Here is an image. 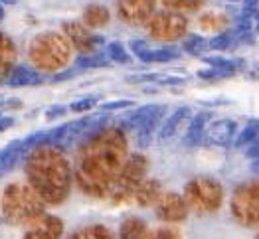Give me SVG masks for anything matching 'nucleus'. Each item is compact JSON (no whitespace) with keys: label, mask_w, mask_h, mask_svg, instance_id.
I'll return each mask as SVG.
<instances>
[{"label":"nucleus","mask_w":259,"mask_h":239,"mask_svg":"<svg viewBox=\"0 0 259 239\" xmlns=\"http://www.w3.org/2000/svg\"><path fill=\"white\" fill-rule=\"evenodd\" d=\"M127 162V136L123 129H103L89 138L77 154V184L91 196L109 194Z\"/></svg>","instance_id":"f257e3e1"},{"label":"nucleus","mask_w":259,"mask_h":239,"mask_svg":"<svg viewBox=\"0 0 259 239\" xmlns=\"http://www.w3.org/2000/svg\"><path fill=\"white\" fill-rule=\"evenodd\" d=\"M26 174L34 192L48 204H62L69 194V162L56 145H40L26 158Z\"/></svg>","instance_id":"f03ea898"},{"label":"nucleus","mask_w":259,"mask_h":239,"mask_svg":"<svg viewBox=\"0 0 259 239\" xmlns=\"http://www.w3.org/2000/svg\"><path fill=\"white\" fill-rule=\"evenodd\" d=\"M0 210L8 223H30L44 214V202L32 186L14 182L2 192Z\"/></svg>","instance_id":"7ed1b4c3"},{"label":"nucleus","mask_w":259,"mask_h":239,"mask_svg":"<svg viewBox=\"0 0 259 239\" xmlns=\"http://www.w3.org/2000/svg\"><path fill=\"white\" fill-rule=\"evenodd\" d=\"M28 54H30L32 64L38 69L58 71L69 62L71 45H69V40L58 32H44L32 40Z\"/></svg>","instance_id":"20e7f679"},{"label":"nucleus","mask_w":259,"mask_h":239,"mask_svg":"<svg viewBox=\"0 0 259 239\" xmlns=\"http://www.w3.org/2000/svg\"><path fill=\"white\" fill-rule=\"evenodd\" d=\"M184 200H186L188 208H192L196 214H210V212H216L222 206L224 190L216 178L198 176L186 184Z\"/></svg>","instance_id":"39448f33"},{"label":"nucleus","mask_w":259,"mask_h":239,"mask_svg":"<svg viewBox=\"0 0 259 239\" xmlns=\"http://www.w3.org/2000/svg\"><path fill=\"white\" fill-rule=\"evenodd\" d=\"M147 170H149V160L143 154H131V158H127V162L123 164L121 172L115 178L109 190L111 202L121 204V202L131 200L137 192V188L145 182Z\"/></svg>","instance_id":"423d86ee"},{"label":"nucleus","mask_w":259,"mask_h":239,"mask_svg":"<svg viewBox=\"0 0 259 239\" xmlns=\"http://www.w3.org/2000/svg\"><path fill=\"white\" fill-rule=\"evenodd\" d=\"M232 214L243 225H259V180L236 188L232 196Z\"/></svg>","instance_id":"0eeeda50"},{"label":"nucleus","mask_w":259,"mask_h":239,"mask_svg":"<svg viewBox=\"0 0 259 239\" xmlns=\"http://www.w3.org/2000/svg\"><path fill=\"white\" fill-rule=\"evenodd\" d=\"M149 36L158 42H174L182 38L188 30V20L180 12H156L149 20Z\"/></svg>","instance_id":"6e6552de"},{"label":"nucleus","mask_w":259,"mask_h":239,"mask_svg":"<svg viewBox=\"0 0 259 239\" xmlns=\"http://www.w3.org/2000/svg\"><path fill=\"white\" fill-rule=\"evenodd\" d=\"M156 0H119L117 16L125 24H145L154 16Z\"/></svg>","instance_id":"1a4fd4ad"},{"label":"nucleus","mask_w":259,"mask_h":239,"mask_svg":"<svg viewBox=\"0 0 259 239\" xmlns=\"http://www.w3.org/2000/svg\"><path fill=\"white\" fill-rule=\"evenodd\" d=\"M64 32L65 36H67V40L73 43L83 56L93 54L99 45H103V38L101 36H93L87 30L85 24H81V22H64Z\"/></svg>","instance_id":"9d476101"},{"label":"nucleus","mask_w":259,"mask_h":239,"mask_svg":"<svg viewBox=\"0 0 259 239\" xmlns=\"http://www.w3.org/2000/svg\"><path fill=\"white\" fill-rule=\"evenodd\" d=\"M62 233H64L62 219L56 216L42 214L40 217L32 219L30 223H26L24 239H60Z\"/></svg>","instance_id":"9b49d317"},{"label":"nucleus","mask_w":259,"mask_h":239,"mask_svg":"<svg viewBox=\"0 0 259 239\" xmlns=\"http://www.w3.org/2000/svg\"><path fill=\"white\" fill-rule=\"evenodd\" d=\"M188 216V204L182 196L174 194V192H166L156 204V217L168 223H176V221H184Z\"/></svg>","instance_id":"f8f14e48"},{"label":"nucleus","mask_w":259,"mask_h":239,"mask_svg":"<svg viewBox=\"0 0 259 239\" xmlns=\"http://www.w3.org/2000/svg\"><path fill=\"white\" fill-rule=\"evenodd\" d=\"M236 132H238L236 121H232V119H218V121H212L206 127L204 142L216 145V147H226V145H230L234 140Z\"/></svg>","instance_id":"ddd939ff"},{"label":"nucleus","mask_w":259,"mask_h":239,"mask_svg":"<svg viewBox=\"0 0 259 239\" xmlns=\"http://www.w3.org/2000/svg\"><path fill=\"white\" fill-rule=\"evenodd\" d=\"M135 202L141 206V208H147V206H156L158 204V200L162 198V186H160V182L158 180H145L139 188H137V192H135Z\"/></svg>","instance_id":"4468645a"},{"label":"nucleus","mask_w":259,"mask_h":239,"mask_svg":"<svg viewBox=\"0 0 259 239\" xmlns=\"http://www.w3.org/2000/svg\"><path fill=\"white\" fill-rule=\"evenodd\" d=\"M210 119H212V113H208V111L198 113L194 119H192V123H190L188 130H186L184 145H188V147L200 145V142L204 140V132H206V127L210 125Z\"/></svg>","instance_id":"2eb2a0df"},{"label":"nucleus","mask_w":259,"mask_h":239,"mask_svg":"<svg viewBox=\"0 0 259 239\" xmlns=\"http://www.w3.org/2000/svg\"><path fill=\"white\" fill-rule=\"evenodd\" d=\"M164 107H158L151 117L137 129V145L139 147H147L152 140V134L160 130V121H162V115H164Z\"/></svg>","instance_id":"dca6fc26"},{"label":"nucleus","mask_w":259,"mask_h":239,"mask_svg":"<svg viewBox=\"0 0 259 239\" xmlns=\"http://www.w3.org/2000/svg\"><path fill=\"white\" fill-rule=\"evenodd\" d=\"M42 83V75L36 73L34 69L26 67V65H18L12 69L10 77H8V85L10 87H30V85H40Z\"/></svg>","instance_id":"f3484780"},{"label":"nucleus","mask_w":259,"mask_h":239,"mask_svg":"<svg viewBox=\"0 0 259 239\" xmlns=\"http://www.w3.org/2000/svg\"><path fill=\"white\" fill-rule=\"evenodd\" d=\"M190 115V107H180L176 109L172 115L162 123V127H160V130H158V140L160 142H164V140H168V138H172L174 134H176V130H178V127L182 125V121L186 119Z\"/></svg>","instance_id":"a211bd4d"},{"label":"nucleus","mask_w":259,"mask_h":239,"mask_svg":"<svg viewBox=\"0 0 259 239\" xmlns=\"http://www.w3.org/2000/svg\"><path fill=\"white\" fill-rule=\"evenodd\" d=\"M14 62H16V45L8 36L0 34V81L8 75Z\"/></svg>","instance_id":"6ab92c4d"},{"label":"nucleus","mask_w":259,"mask_h":239,"mask_svg":"<svg viewBox=\"0 0 259 239\" xmlns=\"http://www.w3.org/2000/svg\"><path fill=\"white\" fill-rule=\"evenodd\" d=\"M147 233V223L141 217H127L119 227V239H145Z\"/></svg>","instance_id":"aec40b11"},{"label":"nucleus","mask_w":259,"mask_h":239,"mask_svg":"<svg viewBox=\"0 0 259 239\" xmlns=\"http://www.w3.org/2000/svg\"><path fill=\"white\" fill-rule=\"evenodd\" d=\"M24 152L26 151H24V145H22L20 140H14L4 151H0V176L6 174L8 170H12L14 164L18 162V158H20Z\"/></svg>","instance_id":"412c9836"},{"label":"nucleus","mask_w":259,"mask_h":239,"mask_svg":"<svg viewBox=\"0 0 259 239\" xmlns=\"http://www.w3.org/2000/svg\"><path fill=\"white\" fill-rule=\"evenodd\" d=\"M109 8L103 4H89L83 12V24L87 28H99L109 22Z\"/></svg>","instance_id":"4be33fe9"},{"label":"nucleus","mask_w":259,"mask_h":239,"mask_svg":"<svg viewBox=\"0 0 259 239\" xmlns=\"http://www.w3.org/2000/svg\"><path fill=\"white\" fill-rule=\"evenodd\" d=\"M158 107H160V105H145V107H139L137 111H133L131 115H127V117L121 121V129H125V130L135 129L137 130Z\"/></svg>","instance_id":"5701e85b"},{"label":"nucleus","mask_w":259,"mask_h":239,"mask_svg":"<svg viewBox=\"0 0 259 239\" xmlns=\"http://www.w3.org/2000/svg\"><path fill=\"white\" fill-rule=\"evenodd\" d=\"M141 62H147V64H164V62H172L178 58V52L170 50V47H164V50H145L141 54H137Z\"/></svg>","instance_id":"b1692460"},{"label":"nucleus","mask_w":259,"mask_h":239,"mask_svg":"<svg viewBox=\"0 0 259 239\" xmlns=\"http://www.w3.org/2000/svg\"><path fill=\"white\" fill-rule=\"evenodd\" d=\"M109 64L107 54L101 52H93L87 56H79L75 60V69H93V67H105Z\"/></svg>","instance_id":"393cba45"},{"label":"nucleus","mask_w":259,"mask_h":239,"mask_svg":"<svg viewBox=\"0 0 259 239\" xmlns=\"http://www.w3.org/2000/svg\"><path fill=\"white\" fill-rule=\"evenodd\" d=\"M259 138V121H249L243 129L239 130L236 138V147H249Z\"/></svg>","instance_id":"a878e982"},{"label":"nucleus","mask_w":259,"mask_h":239,"mask_svg":"<svg viewBox=\"0 0 259 239\" xmlns=\"http://www.w3.org/2000/svg\"><path fill=\"white\" fill-rule=\"evenodd\" d=\"M71 239H115L113 233L105 225H89L85 229H79Z\"/></svg>","instance_id":"bb28decb"},{"label":"nucleus","mask_w":259,"mask_h":239,"mask_svg":"<svg viewBox=\"0 0 259 239\" xmlns=\"http://www.w3.org/2000/svg\"><path fill=\"white\" fill-rule=\"evenodd\" d=\"M198 22L204 30H224L228 26V18L224 14H216V12H206L204 16H200Z\"/></svg>","instance_id":"cd10ccee"},{"label":"nucleus","mask_w":259,"mask_h":239,"mask_svg":"<svg viewBox=\"0 0 259 239\" xmlns=\"http://www.w3.org/2000/svg\"><path fill=\"white\" fill-rule=\"evenodd\" d=\"M107 58L111 62H117V64H129L131 62V54L125 50V45L119 42H113L107 45Z\"/></svg>","instance_id":"c85d7f7f"},{"label":"nucleus","mask_w":259,"mask_h":239,"mask_svg":"<svg viewBox=\"0 0 259 239\" xmlns=\"http://www.w3.org/2000/svg\"><path fill=\"white\" fill-rule=\"evenodd\" d=\"M166 8H170L172 12H180V10H198L204 0H160Z\"/></svg>","instance_id":"c756f323"},{"label":"nucleus","mask_w":259,"mask_h":239,"mask_svg":"<svg viewBox=\"0 0 259 239\" xmlns=\"http://www.w3.org/2000/svg\"><path fill=\"white\" fill-rule=\"evenodd\" d=\"M182 47H184L188 54H200V52H204V50L208 47V40L202 38V36H190V38L184 40Z\"/></svg>","instance_id":"7c9ffc66"},{"label":"nucleus","mask_w":259,"mask_h":239,"mask_svg":"<svg viewBox=\"0 0 259 239\" xmlns=\"http://www.w3.org/2000/svg\"><path fill=\"white\" fill-rule=\"evenodd\" d=\"M204 64L212 65V67H218V69H226V71L236 73V67H238L239 62L228 60V58H216V56H210V58H204Z\"/></svg>","instance_id":"2f4dec72"},{"label":"nucleus","mask_w":259,"mask_h":239,"mask_svg":"<svg viewBox=\"0 0 259 239\" xmlns=\"http://www.w3.org/2000/svg\"><path fill=\"white\" fill-rule=\"evenodd\" d=\"M232 43H234V32H222V34H218L216 38H212L208 42V47L210 50H226Z\"/></svg>","instance_id":"473e14b6"},{"label":"nucleus","mask_w":259,"mask_h":239,"mask_svg":"<svg viewBox=\"0 0 259 239\" xmlns=\"http://www.w3.org/2000/svg\"><path fill=\"white\" fill-rule=\"evenodd\" d=\"M145 239H180V235H178V231H174L170 227H160L156 231H149Z\"/></svg>","instance_id":"72a5a7b5"},{"label":"nucleus","mask_w":259,"mask_h":239,"mask_svg":"<svg viewBox=\"0 0 259 239\" xmlns=\"http://www.w3.org/2000/svg\"><path fill=\"white\" fill-rule=\"evenodd\" d=\"M95 103H97L95 97H83V99H79V101H73V103L69 105V111H73V113H83V111H89L91 107H95Z\"/></svg>","instance_id":"f704fd0d"},{"label":"nucleus","mask_w":259,"mask_h":239,"mask_svg":"<svg viewBox=\"0 0 259 239\" xmlns=\"http://www.w3.org/2000/svg\"><path fill=\"white\" fill-rule=\"evenodd\" d=\"M198 75L202 79H220V77H228V75H234L232 71H226V69H218V67H212V69H202L198 71Z\"/></svg>","instance_id":"c9c22d12"},{"label":"nucleus","mask_w":259,"mask_h":239,"mask_svg":"<svg viewBox=\"0 0 259 239\" xmlns=\"http://www.w3.org/2000/svg\"><path fill=\"white\" fill-rule=\"evenodd\" d=\"M133 105V101L129 99H119V101H109L101 105V111H119V109H127Z\"/></svg>","instance_id":"e433bc0d"},{"label":"nucleus","mask_w":259,"mask_h":239,"mask_svg":"<svg viewBox=\"0 0 259 239\" xmlns=\"http://www.w3.org/2000/svg\"><path fill=\"white\" fill-rule=\"evenodd\" d=\"M65 113H67V107H64V105H54V107H50L48 111H46V119H58V117H64Z\"/></svg>","instance_id":"4c0bfd02"},{"label":"nucleus","mask_w":259,"mask_h":239,"mask_svg":"<svg viewBox=\"0 0 259 239\" xmlns=\"http://www.w3.org/2000/svg\"><path fill=\"white\" fill-rule=\"evenodd\" d=\"M131 47L135 54H141V52L149 50V43H147V40H135V42H131Z\"/></svg>","instance_id":"58836bf2"},{"label":"nucleus","mask_w":259,"mask_h":239,"mask_svg":"<svg viewBox=\"0 0 259 239\" xmlns=\"http://www.w3.org/2000/svg\"><path fill=\"white\" fill-rule=\"evenodd\" d=\"M12 125H14V119H12V117H2V115H0V132L10 129Z\"/></svg>","instance_id":"ea45409f"},{"label":"nucleus","mask_w":259,"mask_h":239,"mask_svg":"<svg viewBox=\"0 0 259 239\" xmlns=\"http://www.w3.org/2000/svg\"><path fill=\"white\" fill-rule=\"evenodd\" d=\"M247 156L253 160V158H257L259 156V138L253 142V145H249V149H247Z\"/></svg>","instance_id":"a19ab883"},{"label":"nucleus","mask_w":259,"mask_h":239,"mask_svg":"<svg viewBox=\"0 0 259 239\" xmlns=\"http://www.w3.org/2000/svg\"><path fill=\"white\" fill-rule=\"evenodd\" d=\"M79 69H71V71H64V73H58L56 77H54V81H62V79H67V77H73L75 73H77Z\"/></svg>","instance_id":"79ce46f5"},{"label":"nucleus","mask_w":259,"mask_h":239,"mask_svg":"<svg viewBox=\"0 0 259 239\" xmlns=\"http://www.w3.org/2000/svg\"><path fill=\"white\" fill-rule=\"evenodd\" d=\"M251 172L257 174V176H259V156H257V158H253V160H251Z\"/></svg>","instance_id":"37998d69"},{"label":"nucleus","mask_w":259,"mask_h":239,"mask_svg":"<svg viewBox=\"0 0 259 239\" xmlns=\"http://www.w3.org/2000/svg\"><path fill=\"white\" fill-rule=\"evenodd\" d=\"M4 18V8H2V4H0V20Z\"/></svg>","instance_id":"c03bdc74"},{"label":"nucleus","mask_w":259,"mask_h":239,"mask_svg":"<svg viewBox=\"0 0 259 239\" xmlns=\"http://www.w3.org/2000/svg\"><path fill=\"white\" fill-rule=\"evenodd\" d=\"M255 239H259V235H257V237H255Z\"/></svg>","instance_id":"a18cd8bd"},{"label":"nucleus","mask_w":259,"mask_h":239,"mask_svg":"<svg viewBox=\"0 0 259 239\" xmlns=\"http://www.w3.org/2000/svg\"><path fill=\"white\" fill-rule=\"evenodd\" d=\"M0 105H2V101H0Z\"/></svg>","instance_id":"49530a36"}]
</instances>
